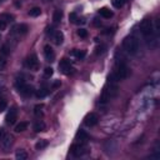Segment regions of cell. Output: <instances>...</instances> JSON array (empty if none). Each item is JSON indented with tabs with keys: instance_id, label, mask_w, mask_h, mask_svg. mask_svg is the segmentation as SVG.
Wrapping results in <instances>:
<instances>
[{
	"instance_id": "cell-7",
	"label": "cell",
	"mask_w": 160,
	"mask_h": 160,
	"mask_svg": "<svg viewBox=\"0 0 160 160\" xmlns=\"http://www.w3.org/2000/svg\"><path fill=\"white\" fill-rule=\"evenodd\" d=\"M28 30H29V26L26 24H18V25H15V26L11 29V34L16 35V36H22V35L26 34Z\"/></svg>"
},
{
	"instance_id": "cell-3",
	"label": "cell",
	"mask_w": 160,
	"mask_h": 160,
	"mask_svg": "<svg viewBox=\"0 0 160 160\" xmlns=\"http://www.w3.org/2000/svg\"><path fill=\"white\" fill-rule=\"evenodd\" d=\"M124 49L125 51L130 54V55H135L138 54L139 49H140V43H139L138 38H135L134 35H130V36H126L124 39Z\"/></svg>"
},
{
	"instance_id": "cell-30",
	"label": "cell",
	"mask_w": 160,
	"mask_h": 160,
	"mask_svg": "<svg viewBox=\"0 0 160 160\" xmlns=\"http://www.w3.org/2000/svg\"><path fill=\"white\" fill-rule=\"evenodd\" d=\"M61 85V83H60V80H56V81H54L53 83V85H51V89L53 90H55V89H58L59 86Z\"/></svg>"
},
{
	"instance_id": "cell-33",
	"label": "cell",
	"mask_w": 160,
	"mask_h": 160,
	"mask_svg": "<svg viewBox=\"0 0 160 160\" xmlns=\"http://www.w3.org/2000/svg\"><path fill=\"white\" fill-rule=\"evenodd\" d=\"M6 28V23H4L3 20H0V30H5Z\"/></svg>"
},
{
	"instance_id": "cell-21",
	"label": "cell",
	"mask_w": 160,
	"mask_h": 160,
	"mask_svg": "<svg viewBox=\"0 0 160 160\" xmlns=\"http://www.w3.org/2000/svg\"><path fill=\"white\" fill-rule=\"evenodd\" d=\"M48 146V140H39L35 144V149L36 150H41V149H44Z\"/></svg>"
},
{
	"instance_id": "cell-16",
	"label": "cell",
	"mask_w": 160,
	"mask_h": 160,
	"mask_svg": "<svg viewBox=\"0 0 160 160\" xmlns=\"http://www.w3.org/2000/svg\"><path fill=\"white\" fill-rule=\"evenodd\" d=\"M99 14L102 15L103 18H105V19H110L111 16L114 15V14H113V11H111V10H109L108 8H102V9L99 10Z\"/></svg>"
},
{
	"instance_id": "cell-14",
	"label": "cell",
	"mask_w": 160,
	"mask_h": 160,
	"mask_svg": "<svg viewBox=\"0 0 160 160\" xmlns=\"http://www.w3.org/2000/svg\"><path fill=\"white\" fill-rule=\"evenodd\" d=\"M51 36H53L54 43L56 45H60V44H63V41H64V35H63L61 31H54V34Z\"/></svg>"
},
{
	"instance_id": "cell-4",
	"label": "cell",
	"mask_w": 160,
	"mask_h": 160,
	"mask_svg": "<svg viewBox=\"0 0 160 160\" xmlns=\"http://www.w3.org/2000/svg\"><path fill=\"white\" fill-rule=\"evenodd\" d=\"M140 31L144 38L146 39H151L154 35V25H153V22L150 19H144L140 24Z\"/></svg>"
},
{
	"instance_id": "cell-23",
	"label": "cell",
	"mask_w": 160,
	"mask_h": 160,
	"mask_svg": "<svg viewBox=\"0 0 160 160\" xmlns=\"http://www.w3.org/2000/svg\"><path fill=\"white\" fill-rule=\"evenodd\" d=\"M73 55H75L78 59H83V58H85L86 51H85V50H74V51H73Z\"/></svg>"
},
{
	"instance_id": "cell-9",
	"label": "cell",
	"mask_w": 160,
	"mask_h": 160,
	"mask_svg": "<svg viewBox=\"0 0 160 160\" xmlns=\"http://www.w3.org/2000/svg\"><path fill=\"white\" fill-rule=\"evenodd\" d=\"M99 123V116L98 114H95V113H90V114H88L85 116V119H84V124L86 126H95L96 124Z\"/></svg>"
},
{
	"instance_id": "cell-34",
	"label": "cell",
	"mask_w": 160,
	"mask_h": 160,
	"mask_svg": "<svg viewBox=\"0 0 160 160\" xmlns=\"http://www.w3.org/2000/svg\"><path fill=\"white\" fill-rule=\"evenodd\" d=\"M40 108H41V106H39V105H38V106H35V115H38V116L41 115V110H39Z\"/></svg>"
},
{
	"instance_id": "cell-17",
	"label": "cell",
	"mask_w": 160,
	"mask_h": 160,
	"mask_svg": "<svg viewBox=\"0 0 160 160\" xmlns=\"http://www.w3.org/2000/svg\"><path fill=\"white\" fill-rule=\"evenodd\" d=\"M15 158L18 160H26L28 159V153L23 149H19V150H16V153H15Z\"/></svg>"
},
{
	"instance_id": "cell-27",
	"label": "cell",
	"mask_w": 160,
	"mask_h": 160,
	"mask_svg": "<svg viewBox=\"0 0 160 160\" xmlns=\"http://www.w3.org/2000/svg\"><path fill=\"white\" fill-rule=\"evenodd\" d=\"M53 73H54L53 68H49V66H48V68H45V70H44V75H45L46 78H50L53 75Z\"/></svg>"
},
{
	"instance_id": "cell-1",
	"label": "cell",
	"mask_w": 160,
	"mask_h": 160,
	"mask_svg": "<svg viewBox=\"0 0 160 160\" xmlns=\"http://www.w3.org/2000/svg\"><path fill=\"white\" fill-rule=\"evenodd\" d=\"M130 74V70L128 68V65L125 63H119L116 66V69L113 71L111 75L109 77V81L111 83H118L119 80H124L129 77Z\"/></svg>"
},
{
	"instance_id": "cell-13",
	"label": "cell",
	"mask_w": 160,
	"mask_h": 160,
	"mask_svg": "<svg viewBox=\"0 0 160 160\" xmlns=\"http://www.w3.org/2000/svg\"><path fill=\"white\" fill-rule=\"evenodd\" d=\"M18 90H19L20 94L24 95V96H30V95H33V93H34L33 86L28 85V84H23V85L18 86Z\"/></svg>"
},
{
	"instance_id": "cell-35",
	"label": "cell",
	"mask_w": 160,
	"mask_h": 160,
	"mask_svg": "<svg viewBox=\"0 0 160 160\" xmlns=\"http://www.w3.org/2000/svg\"><path fill=\"white\" fill-rule=\"evenodd\" d=\"M1 136H3V130L0 129V138H1Z\"/></svg>"
},
{
	"instance_id": "cell-11",
	"label": "cell",
	"mask_w": 160,
	"mask_h": 160,
	"mask_svg": "<svg viewBox=\"0 0 160 160\" xmlns=\"http://www.w3.org/2000/svg\"><path fill=\"white\" fill-rule=\"evenodd\" d=\"M16 119H18V110H16V108L15 106H13L9 113H8V115L5 118V120H6V124H9V125H13V124H15V121Z\"/></svg>"
},
{
	"instance_id": "cell-20",
	"label": "cell",
	"mask_w": 160,
	"mask_h": 160,
	"mask_svg": "<svg viewBox=\"0 0 160 160\" xmlns=\"http://www.w3.org/2000/svg\"><path fill=\"white\" fill-rule=\"evenodd\" d=\"M45 128H46V126H45V124L43 123V121H38V123L34 124V130H35V131H38V133H39V131H44Z\"/></svg>"
},
{
	"instance_id": "cell-5",
	"label": "cell",
	"mask_w": 160,
	"mask_h": 160,
	"mask_svg": "<svg viewBox=\"0 0 160 160\" xmlns=\"http://www.w3.org/2000/svg\"><path fill=\"white\" fill-rule=\"evenodd\" d=\"M13 144V139L9 134H3V136L0 138V146H1V149L4 153H6V151H9L10 146Z\"/></svg>"
},
{
	"instance_id": "cell-18",
	"label": "cell",
	"mask_w": 160,
	"mask_h": 160,
	"mask_svg": "<svg viewBox=\"0 0 160 160\" xmlns=\"http://www.w3.org/2000/svg\"><path fill=\"white\" fill-rule=\"evenodd\" d=\"M28 129V123L26 121H22V123H19L18 125L15 126V131L16 133H22L24 131V130H26Z\"/></svg>"
},
{
	"instance_id": "cell-24",
	"label": "cell",
	"mask_w": 160,
	"mask_h": 160,
	"mask_svg": "<svg viewBox=\"0 0 160 160\" xmlns=\"http://www.w3.org/2000/svg\"><path fill=\"white\" fill-rule=\"evenodd\" d=\"M61 16H63V13L60 10H56L55 13H54V15H53V22L54 23H59L60 22V19H61Z\"/></svg>"
},
{
	"instance_id": "cell-32",
	"label": "cell",
	"mask_w": 160,
	"mask_h": 160,
	"mask_svg": "<svg viewBox=\"0 0 160 160\" xmlns=\"http://www.w3.org/2000/svg\"><path fill=\"white\" fill-rule=\"evenodd\" d=\"M69 19H70V22L75 23L77 22V14H75V13H71V14L69 15Z\"/></svg>"
},
{
	"instance_id": "cell-22",
	"label": "cell",
	"mask_w": 160,
	"mask_h": 160,
	"mask_svg": "<svg viewBox=\"0 0 160 160\" xmlns=\"http://www.w3.org/2000/svg\"><path fill=\"white\" fill-rule=\"evenodd\" d=\"M41 14V9L40 8H33V9L29 11V15L33 16V18H36V16H39Z\"/></svg>"
},
{
	"instance_id": "cell-26",
	"label": "cell",
	"mask_w": 160,
	"mask_h": 160,
	"mask_svg": "<svg viewBox=\"0 0 160 160\" xmlns=\"http://www.w3.org/2000/svg\"><path fill=\"white\" fill-rule=\"evenodd\" d=\"M48 93H49L48 89H40L39 91L36 93V96H38V98H44V96L48 95Z\"/></svg>"
},
{
	"instance_id": "cell-29",
	"label": "cell",
	"mask_w": 160,
	"mask_h": 160,
	"mask_svg": "<svg viewBox=\"0 0 160 160\" xmlns=\"http://www.w3.org/2000/svg\"><path fill=\"white\" fill-rule=\"evenodd\" d=\"M78 35L80 38H86L88 36V31L85 30V29H80V30L78 31Z\"/></svg>"
},
{
	"instance_id": "cell-12",
	"label": "cell",
	"mask_w": 160,
	"mask_h": 160,
	"mask_svg": "<svg viewBox=\"0 0 160 160\" xmlns=\"http://www.w3.org/2000/svg\"><path fill=\"white\" fill-rule=\"evenodd\" d=\"M44 56L46 59V61H54V59H55V53H54L53 48L50 45H45L44 46Z\"/></svg>"
},
{
	"instance_id": "cell-31",
	"label": "cell",
	"mask_w": 160,
	"mask_h": 160,
	"mask_svg": "<svg viewBox=\"0 0 160 160\" xmlns=\"http://www.w3.org/2000/svg\"><path fill=\"white\" fill-rule=\"evenodd\" d=\"M5 109H6V102L1 100V102H0V111H4Z\"/></svg>"
},
{
	"instance_id": "cell-2",
	"label": "cell",
	"mask_w": 160,
	"mask_h": 160,
	"mask_svg": "<svg viewBox=\"0 0 160 160\" xmlns=\"http://www.w3.org/2000/svg\"><path fill=\"white\" fill-rule=\"evenodd\" d=\"M118 90H119V88H118L116 83L109 81L108 85L105 86L103 89V91H102V95H100V103L106 104L108 102H110V100L118 94Z\"/></svg>"
},
{
	"instance_id": "cell-19",
	"label": "cell",
	"mask_w": 160,
	"mask_h": 160,
	"mask_svg": "<svg viewBox=\"0 0 160 160\" xmlns=\"http://www.w3.org/2000/svg\"><path fill=\"white\" fill-rule=\"evenodd\" d=\"M0 20H3L4 23H11L14 22V16H13L11 14H1L0 15Z\"/></svg>"
},
{
	"instance_id": "cell-25",
	"label": "cell",
	"mask_w": 160,
	"mask_h": 160,
	"mask_svg": "<svg viewBox=\"0 0 160 160\" xmlns=\"http://www.w3.org/2000/svg\"><path fill=\"white\" fill-rule=\"evenodd\" d=\"M125 3H126V0H113V5H114L115 8H118V9L123 6Z\"/></svg>"
},
{
	"instance_id": "cell-8",
	"label": "cell",
	"mask_w": 160,
	"mask_h": 160,
	"mask_svg": "<svg viewBox=\"0 0 160 160\" xmlns=\"http://www.w3.org/2000/svg\"><path fill=\"white\" fill-rule=\"evenodd\" d=\"M70 151H71V154H73L74 157L79 158V157H83V155L86 153V146L83 145V144H74L73 146H71Z\"/></svg>"
},
{
	"instance_id": "cell-10",
	"label": "cell",
	"mask_w": 160,
	"mask_h": 160,
	"mask_svg": "<svg viewBox=\"0 0 160 160\" xmlns=\"http://www.w3.org/2000/svg\"><path fill=\"white\" fill-rule=\"evenodd\" d=\"M26 66L29 69L31 70H36L39 68V60H38V56L36 54H31V55H29L28 59H26Z\"/></svg>"
},
{
	"instance_id": "cell-6",
	"label": "cell",
	"mask_w": 160,
	"mask_h": 160,
	"mask_svg": "<svg viewBox=\"0 0 160 160\" xmlns=\"http://www.w3.org/2000/svg\"><path fill=\"white\" fill-rule=\"evenodd\" d=\"M59 69H60L61 73L65 74V75L73 74V70H74L68 59H63V60H60V63H59Z\"/></svg>"
},
{
	"instance_id": "cell-28",
	"label": "cell",
	"mask_w": 160,
	"mask_h": 160,
	"mask_svg": "<svg viewBox=\"0 0 160 160\" xmlns=\"http://www.w3.org/2000/svg\"><path fill=\"white\" fill-rule=\"evenodd\" d=\"M10 53V48L8 45H3L1 46V54H4V55H8V54Z\"/></svg>"
},
{
	"instance_id": "cell-15",
	"label": "cell",
	"mask_w": 160,
	"mask_h": 160,
	"mask_svg": "<svg viewBox=\"0 0 160 160\" xmlns=\"http://www.w3.org/2000/svg\"><path fill=\"white\" fill-rule=\"evenodd\" d=\"M77 139L80 143H84V141H86L88 139H89V135H88V133L84 131V130H79V131L77 133Z\"/></svg>"
}]
</instances>
